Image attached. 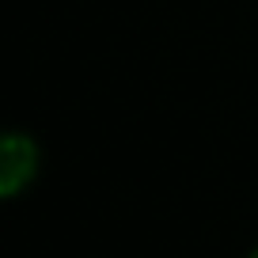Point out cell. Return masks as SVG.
<instances>
[{
    "label": "cell",
    "instance_id": "6da1fadb",
    "mask_svg": "<svg viewBox=\"0 0 258 258\" xmlns=\"http://www.w3.org/2000/svg\"><path fill=\"white\" fill-rule=\"evenodd\" d=\"M34 171H38V148H34V141L23 137V133H8L4 148H0V194L12 198L23 186H31Z\"/></svg>",
    "mask_w": 258,
    "mask_h": 258
},
{
    "label": "cell",
    "instance_id": "7a4b0ae2",
    "mask_svg": "<svg viewBox=\"0 0 258 258\" xmlns=\"http://www.w3.org/2000/svg\"><path fill=\"white\" fill-rule=\"evenodd\" d=\"M247 258H258V247H254V250H250V254H247Z\"/></svg>",
    "mask_w": 258,
    "mask_h": 258
}]
</instances>
